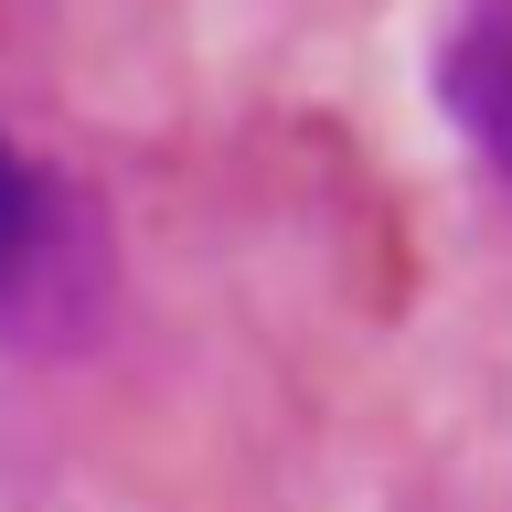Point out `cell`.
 <instances>
[{
  "instance_id": "1",
  "label": "cell",
  "mask_w": 512,
  "mask_h": 512,
  "mask_svg": "<svg viewBox=\"0 0 512 512\" xmlns=\"http://www.w3.org/2000/svg\"><path fill=\"white\" fill-rule=\"evenodd\" d=\"M438 107L512 182V11H470V22L438 32Z\"/></svg>"
},
{
  "instance_id": "2",
  "label": "cell",
  "mask_w": 512,
  "mask_h": 512,
  "mask_svg": "<svg viewBox=\"0 0 512 512\" xmlns=\"http://www.w3.org/2000/svg\"><path fill=\"white\" fill-rule=\"evenodd\" d=\"M54 214H64V192L43 182V171L11 150V128H0V299L32 288V267H43V246H54Z\"/></svg>"
}]
</instances>
